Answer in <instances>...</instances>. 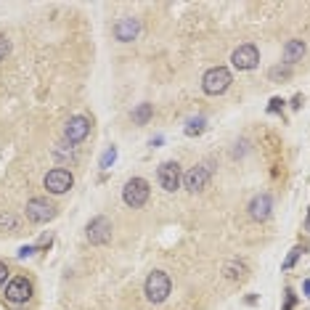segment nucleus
I'll return each instance as SVG.
<instances>
[{
	"instance_id": "obj_13",
	"label": "nucleus",
	"mask_w": 310,
	"mask_h": 310,
	"mask_svg": "<svg viewBox=\"0 0 310 310\" xmlns=\"http://www.w3.org/2000/svg\"><path fill=\"white\" fill-rule=\"evenodd\" d=\"M270 207H273V199H270L268 194L255 196V199L249 202V218H252V220H257V223L268 220V218H270Z\"/></svg>"
},
{
	"instance_id": "obj_12",
	"label": "nucleus",
	"mask_w": 310,
	"mask_h": 310,
	"mask_svg": "<svg viewBox=\"0 0 310 310\" xmlns=\"http://www.w3.org/2000/svg\"><path fill=\"white\" fill-rule=\"evenodd\" d=\"M114 35H117V40L122 43H130V40H135V37L140 35V22L135 16H127V19H119L117 27H114Z\"/></svg>"
},
{
	"instance_id": "obj_16",
	"label": "nucleus",
	"mask_w": 310,
	"mask_h": 310,
	"mask_svg": "<svg viewBox=\"0 0 310 310\" xmlns=\"http://www.w3.org/2000/svg\"><path fill=\"white\" fill-rule=\"evenodd\" d=\"M223 273H225V278H231V281H239L244 273H247V268H244L239 260H231V262H225Z\"/></svg>"
},
{
	"instance_id": "obj_1",
	"label": "nucleus",
	"mask_w": 310,
	"mask_h": 310,
	"mask_svg": "<svg viewBox=\"0 0 310 310\" xmlns=\"http://www.w3.org/2000/svg\"><path fill=\"white\" fill-rule=\"evenodd\" d=\"M170 289H173V281L167 273H162V270L148 273V278H146V299L148 302H165Z\"/></svg>"
},
{
	"instance_id": "obj_5",
	"label": "nucleus",
	"mask_w": 310,
	"mask_h": 310,
	"mask_svg": "<svg viewBox=\"0 0 310 310\" xmlns=\"http://www.w3.org/2000/svg\"><path fill=\"white\" fill-rule=\"evenodd\" d=\"M88 133H90V119L77 114L67 122V127H64V140H69L72 146H77L88 138Z\"/></svg>"
},
{
	"instance_id": "obj_9",
	"label": "nucleus",
	"mask_w": 310,
	"mask_h": 310,
	"mask_svg": "<svg viewBox=\"0 0 310 310\" xmlns=\"http://www.w3.org/2000/svg\"><path fill=\"white\" fill-rule=\"evenodd\" d=\"M207 183H210V170H207L204 165H196L183 175V186H186V191H191V194L204 191Z\"/></svg>"
},
{
	"instance_id": "obj_18",
	"label": "nucleus",
	"mask_w": 310,
	"mask_h": 310,
	"mask_svg": "<svg viewBox=\"0 0 310 310\" xmlns=\"http://www.w3.org/2000/svg\"><path fill=\"white\" fill-rule=\"evenodd\" d=\"M289 74H292V67H289V64H281V67H273V69L268 72V77L281 82V80H289Z\"/></svg>"
},
{
	"instance_id": "obj_22",
	"label": "nucleus",
	"mask_w": 310,
	"mask_h": 310,
	"mask_svg": "<svg viewBox=\"0 0 310 310\" xmlns=\"http://www.w3.org/2000/svg\"><path fill=\"white\" fill-rule=\"evenodd\" d=\"M299 255H302V249H299V247H297V249H292V255H289V257L284 260V268H292L294 262H297V257H299Z\"/></svg>"
},
{
	"instance_id": "obj_4",
	"label": "nucleus",
	"mask_w": 310,
	"mask_h": 310,
	"mask_svg": "<svg viewBox=\"0 0 310 310\" xmlns=\"http://www.w3.org/2000/svg\"><path fill=\"white\" fill-rule=\"evenodd\" d=\"M122 199H125V204H130V207H143L148 202V183L143 178L127 181L125 189H122Z\"/></svg>"
},
{
	"instance_id": "obj_24",
	"label": "nucleus",
	"mask_w": 310,
	"mask_h": 310,
	"mask_svg": "<svg viewBox=\"0 0 310 310\" xmlns=\"http://www.w3.org/2000/svg\"><path fill=\"white\" fill-rule=\"evenodd\" d=\"M6 278H8V265H6V262H0V284H3Z\"/></svg>"
},
{
	"instance_id": "obj_7",
	"label": "nucleus",
	"mask_w": 310,
	"mask_h": 310,
	"mask_svg": "<svg viewBox=\"0 0 310 310\" xmlns=\"http://www.w3.org/2000/svg\"><path fill=\"white\" fill-rule=\"evenodd\" d=\"M72 173L69 170H61V167H56V170H51L48 175H45V189H48L51 194H67L72 189Z\"/></svg>"
},
{
	"instance_id": "obj_2",
	"label": "nucleus",
	"mask_w": 310,
	"mask_h": 310,
	"mask_svg": "<svg viewBox=\"0 0 310 310\" xmlns=\"http://www.w3.org/2000/svg\"><path fill=\"white\" fill-rule=\"evenodd\" d=\"M231 85V72L225 67H212L204 72V80H202V88L207 96H220V93H225Z\"/></svg>"
},
{
	"instance_id": "obj_27",
	"label": "nucleus",
	"mask_w": 310,
	"mask_h": 310,
	"mask_svg": "<svg viewBox=\"0 0 310 310\" xmlns=\"http://www.w3.org/2000/svg\"><path fill=\"white\" fill-rule=\"evenodd\" d=\"M307 228H310V215H307Z\"/></svg>"
},
{
	"instance_id": "obj_11",
	"label": "nucleus",
	"mask_w": 310,
	"mask_h": 310,
	"mask_svg": "<svg viewBox=\"0 0 310 310\" xmlns=\"http://www.w3.org/2000/svg\"><path fill=\"white\" fill-rule=\"evenodd\" d=\"M6 297H8V302L22 305V302H27V299L32 297V284H30L24 276H16L11 284L6 286Z\"/></svg>"
},
{
	"instance_id": "obj_10",
	"label": "nucleus",
	"mask_w": 310,
	"mask_h": 310,
	"mask_svg": "<svg viewBox=\"0 0 310 310\" xmlns=\"http://www.w3.org/2000/svg\"><path fill=\"white\" fill-rule=\"evenodd\" d=\"M157 178H159V183H162L165 191H170V194L178 191L181 189V165L178 162H165L162 167H159Z\"/></svg>"
},
{
	"instance_id": "obj_19",
	"label": "nucleus",
	"mask_w": 310,
	"mask_h": 310,
	"mask_svg": "<svg viewBox=\"0 0 310 310\" xmlns=\"http://www.w3.org/2000/svg\"><path fill=\"white\" fill-rule=\"evenodd\" d=\"M56 154H59L61 159H72V157H74V146L69 143V140H64V143L56 146Z\"/></svg>"
},
{
	"instance_id": "obj_3",
	"label": "nucleus",
	"mask_w": 310,
	"mask_h": 310,
	"mask_svg": "<svg viewBox=\"0 0 310 310\" xmlns=\"http://www.w3.org/2000/svg\"><path fill=\"white\" fill-rule=\"evenodd\" d=\"M27 218L32 223H48L56 218V204L51 199H43V196H35V199L27 202Z\"/></svg>"
},
{
	"instance_id": "obj_20",
	"label": "nucleus",
	"mask_w": 310,
	"mask_h": 310,
	"mask_svg": "<svg viewBox=\"0 0 310 310\" xmlns=\"http://www.w3.org/2000/svg\"><path fill=\"white\" fill-rule=\"evenodd\" d=\"M114 157H117V148L109 146L106 151H103V157H101V167H109L111 162H114Z\"/></svg>"
},
{
	"instance_id": "obj_14",
	"label": "nucleus",
	"mask_w": 310,
	"mask_h": 310,
	"mask_svg": "<svg viewBox=\"0 0 310 310\" xmlns=\"http://www.w3.org/2000/svg\"><path fill=\"white\" fill-rule=\"evenodd\" d=\"M305 51H307V45L302 43V40H289L286 45H284V64H289L292 67L294 61H299L305 56Z\"/></svg>"
},
{
	"instance_id": "obj_6",
	"label": "nucleus",
	"mask_w": 310,
	"mask_h": 310,
	"mask_svg": "<svg viewBox=\"0 0 310 310\" xmlns=\"http://www.w3.org/2000/svg\"><path fill=\"white\" fill-rule=\"evenodd\" d=\"M85 233H88V241L90 244H109V239H111V223H109V218H103V215L93 218L88 223Z\"/></svg>"
},
{
	"instance_id": "obj_26",
	"label": "nucleus",
	"mask_w": 310,
	"mask_h": 310,
	"mask_svg": "<svg viewBox=\"0 0 310 310\" xmlns=\"http://www.w3.org/2000/svg\"><path fill=\"white\" fill-rule=\"evenodd\" d=\"M302 289H305V294L310 297V278H305V284H302Z\"/></svg>"
},
{
	"instance_id": "obj_15",
	"label": "nucleus",
	"mask_w": 310,
	"mask_h": 310,
	"mask_svg": "<svg viewBox=\"0 0 310 310\" xmlns=\"http://www.w3.org/2000/svg\"><path fill=\"white\" fill-rule=\"evenodd\" d=\"M130 119H133L135 125H146V122L151 119V103H140V106H135Z\"/></svg>"
},
{
	"instance_id": "obj_8",
	"label": "nucleus",
	"mask_w": 310,
	"mask_h": 310,
	"mask_svg": "<svg viewBox=\"0 0 310 310\" xmlns=\"http://www.w3.org/2000/svg\"><path fill=\"white\" fill-rule=\"evenodd\" d=\"M231 61H233L236 69H255L257 61H260V53H257V48L252 43H244V45H239V48L233 51Z\"/></svg>"
},
{
	"instance_id": "obj_21",
	"label": "nucleus",
	"mask_w": 310,
	"mask_h": 310,
	"mask_svg": "<svg viewBox=\"0 0 310 310\" xmlns=\"http://www.w3.org/2000/svg\"><path fill=\"white\" fill-rule=\"evenodd\" d=\"M8 51H11V43H8V37L6 35H0V61L8 56Z\"/></svg>"
},
{
	"instance_id": "obj_25",
	"label": "nucleus",
	"mask_w": 310,
	"mask_h": 310,
	"mask_svg": "<svg viewBox=\"0 0 310 310\" xmlns=\"http://www.w3.org/2000/svg\"><path fill=\"white\" fill-rule=\"evenodd\" d=\"M270 109L278 111V109H281V98H273V101H270Z\"/></svg>"
},
{
	"instance_id": "obj_17",
	"label": "nucleus",
	"mask_w": 310,
	"mask_h": 310,
	"mask_svg": "<svg viewBox=\"0 0 310 310\" xmlns=\"http://www.w3.org/2000/svg\"><path fill=\"white\" fill-rule=\"evenodd\" d=\"M204 127H207V119L194 117V119H189V125H186V135H199V133H204Z\"/></svg>"
},
{
	"instance_id": "obj_23",
	"label": "nucleus",
	"mask_w": 310,
	"mask_h": 310,
	"mask_svg": "<svg viewBox=\"0 0 310 310\" xmlns=\"http://www.w3.org/2000/svg\"><path fill=\"white\" fill-rule=\"evenodd\" d=\"M294 307V294L292 292H286V302H284V310H292Z\"/></svg>"
}]
</instances>
